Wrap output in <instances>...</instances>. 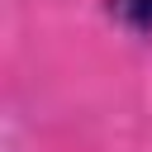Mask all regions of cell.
Returning a JSON list of instances; mask_svg holds the SVG:
<instances>
[{"label":"cell","instance_id":"6da1fadb","mask_svg":"<svg viewBox=\"0 0 152 152\" xmlns=\"http://www.w3.org/2000/svg\"><path fill=\"white\" fill-rule=\"evenodd\" d=\"M109 19L138 38H152V0H104Z\"/></svg>","mask_w":152,"mask_h":152}]
</instances>
